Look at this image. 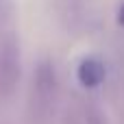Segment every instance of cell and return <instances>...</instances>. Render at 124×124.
Instances as JSON below:
<instances>
[{
  "instance_id": "3957f363",
  "label": "cell",
  "mask_w": 124,
  "mask_h": 124,
  "mask_svg": "<svg viewBox=\"0 0 124 124\" xmlns=\"http://www.w3.org/2000/svg\"><path fill=\"white\" fill-rule=\"evenodd\" d=\"M35 98L39 107H50L57 98V72L50 63H41L35 76Z\"/></svg>"
},
{
  "instance_id": "8992f818",
  "label": "cell",
  "mask_w": 124,
  "mask_h": 124,
  "mask_svg": "<svg viewBox=\"0 0 124 124\" xmlns=\"http://www.w3.org/2000/svg\"><path fill=\"white\" fill-rule=\"evenodd\" d=\"M116 22H118L120 28H124V0L120 2V7H118V11H116Z\"/></svg>"
},
{
  "instance_id": "277c9868",
  "label": "cell",
  "mask_w": 124,
  "mask_h": 124,
  "mask_svg": "<svg viewBox=\"0 0 124 124\" xmlns=\"http://www.w3.org/2000/svg\"><path fill=\"white\" fill-rule=\"evenodd\" d=\"M59 9L68 26L89 28V20L94 17V0H59Z\"/></svg>"
},
{
  "instance_id": "7a4b0ae2",
  "label": "cell",
  "mask_w": 124,
  "mask_h": 124,
  "mask_svg": "<svg viewBox=\"0 0 124 124\" xmlns=\"http://www.w3.org/2000/svg\"><path fill=\"white\" fill-rule=\"evenodd\" d=\"M107 74H109L107 72V63L100 57H94V54L83 57L76 63V72H74L78 85L83 89H87V92H94V89L102 87L105 81H107Z\"/></svg>"
},
{
  "instance_id": "6da1fadb",
  "label": "cell",
  "mask_w": 124,
  "mask_h": 124,
  "mask_svg": "<svg viewBox=\"0 0 124 124\" xmlns=\"http://www.w3.org/2000/svg\"><path fill=\"white\" fill-rule=\"evenodd\" d=\"M20 78V48L13 37L0 41V94L9 96Z\"/></svg>"
},
{
  "instance_id": "5b68a950",
  "label": "cell",
  "mask_w": 124,
  "mask_h": 124,
  "mask_svg": "<svg viewBox=\"0 0 124 124\" xmlns=\"http://www.w3.org/2000/svg\"><path fill=\"white\" fill-rule=\"evenodd\" d=\"M87 124H107V122L98 109H92V111H87Z\"/></svg>"
}]
</instances>
